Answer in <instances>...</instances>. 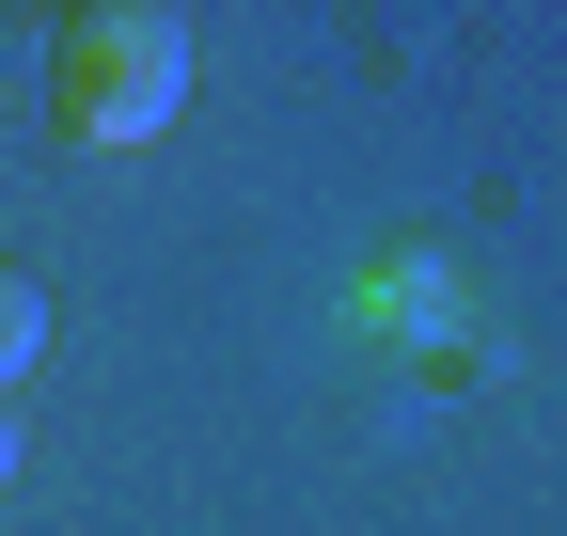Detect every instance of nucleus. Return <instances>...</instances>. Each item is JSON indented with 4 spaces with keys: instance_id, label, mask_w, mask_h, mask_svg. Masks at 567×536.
<instances>
[{
    "instance_id": "2",
    "label": "nucleus",
    "mask_w": 567,
    "mask_h": 536,
    "mask_svg": "<svg viewBox=\"0 0 567 536\" xmlns=\"http://www.w3.org/2000/svg\"><path fill=\"white\" fill-rule=\"evenodd\" d=\"M32 363H48V285L0 252V411H17V379H32Z\"/></svg>"
},
{
    "instance_id": "1",
    "label": "nucleus",
    "mask_w": 567,
    "mask_h": 536,
    "mask_svg": "<svg viewBox=\"0 0 567 536\" xmlns=\"http://www.w3.org/2000/svg\"><path fill=\"white\" fill-rule=\"evenodd\" d=\"M174 111H189V17H158V0H95V17H63V48H48V126H63L80 158L174 143Z\"/></svg>"
},
{
    "instance_id": "3",
    "label": "nucleus",
    "mask_w": 567,
    "mask_h": 536,
    "mask_svg": "<svg viewBox=\"0 0 567 536\" xmlns=\"http://www.w3.org/2000/svg\"><path fill=\"white\" fill-rule=\"evenodd\" d=\"M17 474H32V442H17V411H0V489H17Z\"/></svg>"
}]
</instances>
